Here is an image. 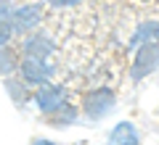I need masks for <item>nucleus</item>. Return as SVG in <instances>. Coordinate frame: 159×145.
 I'll list each match as a JSON object with an SVG mask.
<instances>
[{
  "label": "nucleus",
  "instance_id": "obj_1",
  "mask_svg": "<svg viewBox=\"0 0 159 145\" xmlns=\"http://www.w3.org/2000/svg\"><path fill=\"white\" fill-rule=\"evenodd\" d=\"M114 106H117V95H114V90L96 87V90H90V92L82 95L80 113H82L85 119H101V116H106V113H111Z\"/></svg>",
  "mask_w": 159,
  "mask_h": 145
},
{
  "label": "nucleus",
  "instance_id": "obj_2",
  "mask_svg": "<svg viewBox=\"0 0 159 145\" xmlns=\"http://www.w3.org/2000/svg\"><path fill=\"white\" fill-rule=\"evenodd\" d=\"M157 69H159V42H148V45L135 48V56H133V61H130L127 77H130L133 82H141V79L151 77Z\"/></svg>",
  "mask_w": 159,
  "mask_h": 145
},
{
  "label": "nucleus",
  "instance_id": "obj_3",
  "mask_svg": "<svg viewBox=\"0 0 159 145\" xmlns=\"http://www.w3.org/2000/svg\"><path fill=\"white\" fill-rule=\"evenodd\" d=\"M53 74H56V66H53L51 61H40V58H21L16 77H21L32 90H37V87H43V84H51Z\"/></svg>",
  "mask_w": 159,
  "mask_h": 145
},
{
  "label": "nucleus",
  "instance_id": "obj_4",
  "mask_svg": "<svg viewBox=\"0 0 159 145\" xmlns=\"http://www.w3.org/2000/svg\"><path fill=\"white\" fill-rule=\"evenodd\" d=\"M53 50H56V42L48 32H32L27 37H21L19 42V53L21 58H40V61H51L53 58Z\"/></svg>",
  "mask_w": 159,
  "mask_h": 145
},
{
  "label": "nucleus",
  "instance_id": "obj_5",
  "mask_svg": "<svg viewBox=\"0 0 159 145\" xmlns=\"http://www.w3.org/2000/svg\"><path fill=\"white\" fill-rule=\"evenodd\" d=\"M11 24H13V32L16 37H27V34L37 32L40 24H43V8L37 3H27V6H19L11 16Z\"/></svg>",
  "mask_w": 159,
  "mask_h": 145
},
{
  "label": "nucleus",
  "instance_id": "obj_6",
  "mask_svg": "<svg viewBox=\"0 0 159 145\" xmlns=\"http://www.w3.org/2000/svg\"><path fill=\"white\" fill-rule=\"evenodd\" d=\"M69 100V95H66V90L61 87V84H43V87H37L34 90V106L40 108V113L43 116H51L56 108H61L64 103Z\"/></svg>",
  "mask_w": 159,
  "mask_h": 145
},
{
  "label": "nucleus",
  "instance_id": "obj_7",
  "mask_svg": "<svg viewBox=\"0 0 159 145\" xmlns=\"http://www.w3.org/2000/svg\"><path fill=\"white\" fill-rule=\"evenodd\" d=\"M148 42H159V21L157 19L141 21L135 27V32H133V37H130L133 48H141V45H148Z\"/></svg>",
  "mask_w": 159,
  "mask_h": 145
},
{
  "label": "nucleus",
  "instance_id": "obj_8",
  "mask_svg": "<svg viewBox=\"0 0 159 145\" xmlns=\"http://www.w3.org/2000/svg\"><path fill=\"white\" fill-rule=\"evenodd\" d=\"M19 63H21V53L19 48L8 45V48H0V79H11L19 74Z\"/></svg>",
  "mask_w": 159,
  "mask_h": 145
},
{
  "label": "nucleus",
  "instance_id": "obj_9",
  "mask_svg": "<svg viewBox=\"0 0 159 145\" xmlns=\"http://www.w3.org/2000/svg\"><path fill=\"white\" fill-rule=\"evenodd\" d=\"M106 145H141V134H138V129L130 122H119L111 129Z\"/></svg>",
  "mask_w": 159,
  "mask_h": 145
},
{
  "label": "nucleus",
  "instance_id": "obj_10",
  "mask_svg": "<svg viewBox=\"0 0 159 145\" xmlns=\"http://www.w3.org/2000/svg\"><path fill=\"white\" fill-rule=\"evenodd\" d=\"M3 84H6V92L13 98V103H16V106H21V103H27L29 98H34V95H32V87H29L21 77L3 79Z\"/></svg>",
  "mask_w": 159,
  "mask_h": 145
},
{
  "label": "nucleus",
  "instance_id": "obj_11",
  "mask_svg": "<svg viewBox=\"0 0 159 145\" xmlns=\"http://www.w3.org/2000/svg\"><path fill=\"white\" fill-rule=\"evenodd\" d=\"M77 116H80V108L74 106L72 100H66L61 108H56L51 116H45V122H48V124H53V127H66V124H72Z\"/></svg>",
  "mask_w": 159,
  "mask_h": 145
},
{
  "label": "nucleus",
  "instance_id": "obj_12",
  "mask_svg": "<svg viewBox=\"0 0 159 145\" xmlns=\"http://www.w3.org/2000/svg\"><path fill=\"white\" fill-rule=\"evenodd\" d=\"M13 40H16V32H13L11 19H0V48H8Z\"/></svg>",
  "mask_w": 159,
  "mask_h": 145
},
{
  "label": "nucleus",
  "instance_id": "obj_13",
  "mask_svg": "<svg viewBox=\"0 0 159 145\" xmlns=\"http://www.w3.org/2000/svg\"><path fill=\"white\" fill-rule=\"evenodd\" d=\"M80 3H82V0H48V6L58 8V11H61V8H77Z\"/></svg>",
  "mask_w": 159,
  "mask_h": 145
},
{
  "label": "nucleus",
  "instance_id": "obj_14",
  "mask_svg": "<svg viewBox=\"0 0 159 145\" xmlns=\"http://www.w3.org/2000/svg\"><path fill=\"white\" fill-rule=\"evenodd\" d=\"M29 145H56V143H51V140H45V137H34Z\"/></svg>",
  "mask_w": 159,
  "mask_h": 145
},
{
  "label": "nucleus",
  "instance_id": "obj_15",
  "mask_svg": "<svg viewBox=\"0 0 159 145\" xmlns=\"http://www.w3.org/2000/svg\"><path fill=\"white\" fill-rule=\"evenodd\" d=\"M133 3H138V6H148V3H154V0H133Z\"/></svg>",
  "mask_w": 159,
  "mask_h": 145
}]
</instances>
